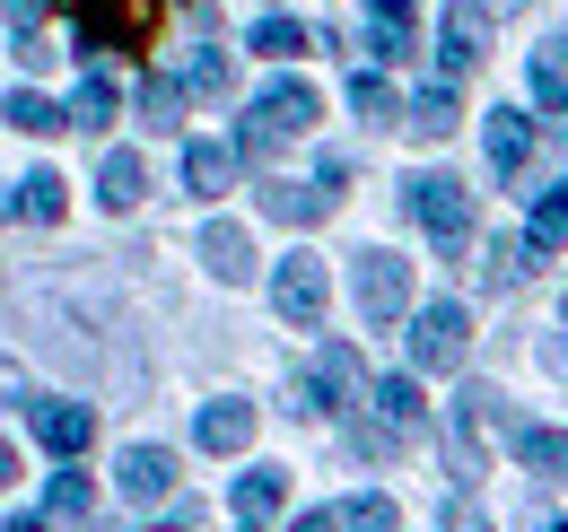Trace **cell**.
<instances>
[{
    "mask_svg": "<svg viewBox=\"0 0 568 532\" xmlns=\"http://www.w3.org/2000/svg\"><path fill=\"white\" fill-rule=\"evenodd\" d=\"M141 114L158 123V132H175V114H184V79H158V70H149V79H141Z\"/></svg>",
    "mask_w": 568,
    "mask_h": 532,
    "instance_id": "29",
    "label": "cell"
},
{
    "mask_svg": "<svg viewBox=\"0 0 568 532\" xmlns=\"http://www.w3.org/2000/svg\"><path fill=\"white\" fill-rule=\"evenodd\" d=\"M525 236H534L542 254H551V245H568V201L542 193V201H534V218H525Z\"/></svg>",
    "mask_w": 568,
    "mask_h": 532,
    "instance_id": "31",
    "label": "cell"
},
{
    "mask_svg": "<svg viewBox=\"0 0 568 532\" xmlns=\"http://www.w3.org/2000/svg\"><path fill=\"white\" fill-rule=\"evenodd\" d=\"M560 201H568V184H560Z\"/></svg>",
    "mask_w": 568,
    "mask_h": 532,
    "instance_id": "43",
    "label": "cell"
},
{
    "mask_svg": "<svg viewBox=\"0 0 568 532\" xmlns=\"http://www.w3.org/2000/svg\"><path fill=\"white\" fill-rule=\"evenodd\" d=\"M193 437H202V454H245L254 446V401H211Z\"/></svg>",
    "mask_w": 568,
    "mask_h": 532,
    "instance_id": "15",
    "label": "cell"
},
{
    "mask_svg": "<svg viewBox=\"0 0 568 532\" xmlns=\"http://www.w3.org/2000/svg\"><path fill=\"white\" fill-rule=\"evenodd\" d=\"M245 532H254V524H245Z\"/></svg>",
    "mask_w": 568,
    "mask_h": 532,
    "instance_id": "44",
    "label": "cell"
},
{
    "mask_svg": "<svg viewBox=\"0 0 568 532\" xmlns=\"http://www.w3.org/2000/svg\"><path fill=\"white\" fill-rule=\"evenodd\" d=\"M9 532H53V524L44 515H9Z\"/></svg>",
    "mask_w": 568,
    "mask_h": 532,
    "instance_id": "38",
    "label": "cell"
},
{
    "mask_svg": "<svg viewBox=\"0 0 568 532\" xmlns=\"http://www.w3.org/2000/svg\"><path fill=\"white\" fill-rule=\"evenodd\" d=\"M114 123V79L105 70H88L79 79V96H71V132H105Z\"/></svg>",
    "mask_w": 568,
    "mask_h": 532,
    "instance_id": "24",
    "label": "cell"
},
{
    "mask_svg": "<svg viewBox=\"0 0 568 532\" xmlns=\"http://www.w3.org/2000/svg\"><path fill=\"white\" fill-rule=\"evenodd\" d=\"M288 532H342V515H324V507H315V515H297Z\"/></svg>",
    "mask_w": 568,
    "mask_h": 532,
    "instance_id": "36",
    "label": "cell"
},
{
    "mask_svg": "<svg viewBox=\"0 0 568 532\" xmlns=\"http://www.w3.org/2000/svg\"><path fill=\"white\" fill-rule=\"evenodd\" d=\"M202 263H211V279H227V288L254 279V236H245L236 218H211V227H202Z\"/></svg>",
    "mask_w": 568,
    "mask_h": 532,
    "instance_id": "12",
    "label": "cell"
},
{
    "mask_svg": "<svg viewBox=\"0 0 568 532\" xmlns=\"http://www.w3.org/2000/svg\"><path fill=\"white\" fill-rule=\"evenodd\" d=\"M342 532H403V507H394V498H351V507H342Z\"/></svg>",
    "mask_w": 568,
    "mask_h": 532,
    "instance_id": "30",
    "label": "cell"
},
{
    "mask_svg": "<svg viewBox=\"0 0 568 532\" xmlns=\"http://www.w3.org/2000/svg\"><path fill=\"white\" fill-rule=\"evenodd\" d=\"M18 209H27L36 227H62V209H71V184H62L53 166H36V175L18 184Z\"/></svg>",
    "mask_w": 568,
    "mask_h": 532,
    "instance_id": "20",
    "label": "cell"
},
{
    "mask_svg": "<svg viewBox=\"0 0 568 532\" xmlns=\"http://www.w3.org/2000/svg\"><path fill=\"white\" fill-rule=\"evenodd\" d=\"M272 306H281L297 332H315V324H324V306H333V279H324V263H315V254H288L281 279H272Z\"/></svg>",
    "mask_w": 568,
    "mask_h": 532,
    "instance_id": "7",
    "label": "cell"
},
{
    "mask_svg": "<svg viewBox=\"0 0 568 532\" xmlns=\"http://www.w3.org/2000/svg\"><path fill=\"white\" fill-rule=\"evenodd\" d=\"M158 9L166 0H71L79 53H141L149 35H158Z\"/></svg>",
    "mask_w": 568,
    "mask_h": 532,
    "instance_id": "2",
    "label": "cell"
},
{
    "mask_svg": "<svg viewBox=\"0 0 568 532\" xmlns=\"http://www.w3.org/2000/svg\"><path fill=\"white\" fill-rule=\"evenodd\" d=\"M227 88V53H193V70H184V96H219Z\"/></svg>",
    "mask_w": 568,
    "mask_h": 532,
    "instance_id": "32",
    "label": "cell"
},
{
    "mask_svg": "<svg viewBox=\"0 0 568 532\" xmlns=\"http://www.w3.org/2000/svg\"><path fill=\"white\" fill-rule=\"evenodd\" d=\"M333 201H342V157L324 166V184H272V193H263V209H272L281 227H315Z\"/></svg>",
    "mask_w": 568,
    "mask_h": 532,
    "instance_id": "10",
    "label": "cell"
},
{
    "mask_svg": "<svg viewBox=\"0 0 568 532\" xmlns=\"http://www.w3.org/2000/svg\"><path fill=\"white\" fill-rule=\"evenodd\" d=\"M27 401V385H18V367H0V410H18Z\"/></svg>",
    "mask_w": 568,
    "mask_h": 532,
    "instance_id": "35",
    "label": "cell"
},
{
    "mask_svg": "<svg viewBox=\"0 0 568 532\" xmlns=\"http://www.w3.org/2000/svg\"><path fill=\"white\" fill-rule=\"evenodd\" d=\"M464 349H473V315H464L455 297H437V306H420V315H412V367L455 376V367H464Z\"/></svg>",
    "mask_w": 568,
    "mask_h": 532,
    "instance_id": "4",
    "label": "cell"
},
{
    "mask_svg": "<svg viewBox=\"0 0 568 532\" xmlns=\"http://www.w3.org/2000/svg\"><path fill=\"white\" fill-rule=\"evenodd\" d=\"M281 507H288V471H245L236 480V524H263Z\"/></svg>",
    "mask_w": 568,
    "mask_h": 532,
    "instance_id": "19",
    "label": "cell"
},
{
    "mask_svg": "<svg viewBox=\"0 0 568 532\" xmlns=\"http://www.w3.org/2000/svg\"><path fill=\"white\" fill-rule=\"evenodd\" d=\"M306 44H315V35H306L297 18H263V27H254V53H263V62H297Z\"/></svg>",
    "mask_w": 568,
    "mask_h": 532,
    "instance_id": "26",
    "label": "cell"
},
{
    "mask_svg": "<svg viewBox=\"0 0 568 532\" xmlns=\"http://www.w3.org/2000/svg\"><path fill=\"white\" fill-rule=\"evenodd\" d=\"M351 105L367 114V123H394V114H403V96H394L385 70H358V79H351Z\"/></svg>",
    "mask_w": 568,
    "mask_h": 532,
    "instance_id": "25",
    "label": "cell"
},
{
    "mask_svg": "<svg viewBox=\"0 0 568 532\" xmlns=\"http://www.w3.org/2000/svg\"><path fill=\"white\" fill-rule=\"evenodd\" d=\"M481 53H490V18H481V0H455L446 27H437V70L464 88V79L481 70Z\"/></svg>",
    "mask_w": 568,
    "mask_h": 532,
    "instance_id": "8",
    "label": "cell"
},
{
    "mask_svg": "<svg viewBox=\"0 0 568 532\" xmlns=\"http://www.w3.org/2000/svg\"><path fill=\"white\" fill-rule=\"evenodd\" d=\"M114 480H123V498H132V507H158V498L175 489V454H166V446H132Z\"/></svg>",
    "mask_w": 568,
    "mask_h": 532,
    "instance_id": "13",
    "label": "cell"
},
{
    "mask_svg": "<svg viewBox=\"0 0 568 532\" xmlns=\"http://www.w3.org/2000/svg\"><path fill=\"white\" fill-rule=\"evenodd\" d=\"M315 123H324L315 88H306V79H281V88H263V96L245 105V132H236V149H245V157H272V149H288V140H306Z\"/></svg>",
    "mask_w": 568,
    "mask_h": 532,
    "instance_id": "1",
    "label": "cell"
},
{
    "mask_svg": "<svg viewBox=\"0 0 568 532\" xmlns=\"http://www.w3.org/2000/svg\"><path fill=\"white\" fill-rule=\"evenodd\" d=\"M351 288H358V315H367V324H403V315H412V263H403V254H385V245H376V254H358Z\"/></svg>",
    "mask_w": 568,
    "mask_h": 532,
    "instance_id": "5",
    "label": "cell"
},
{
    "mask_svg": "<svg viewBox=\"0 0 568 532\" xmlns=\"http://www.w3.org/2000/svg\"><path fill=\"white\" fill-rule=\"evenodd\" d=\"M516 463H525V471H568V437H551V428H516Z\"/></svg>",
    "mask_w": 568,
    "mask_h": 532,
    "instance_id": "28",
    "label": "cell"
},
{
    "mask_svg": "<svg viewBox=\"0 0 568 532\" xmlns=\"http://www.w3.org/2000/svg\"><path fill=\"white\" fill-rule=\"evenodd\" d=\"M149 532H184V524H149Z\"/></svg>",
    "mask_w": 568,
    "mask_h": 532,
    "instance_id": "41",
    "label": "cell"
},
{
    "mask_svg": "<svg viewBox=\"0 0 568 532\" xmlns=\"http://www.w3.org/2000/svg\"><path fill=\"white\" fill-rule=\"evenodd\" d=\"M0 9H9V27H18V35H36V27H44V9H53V0H0Z\"/></svg>",
    "mask_w": 568,
    "mask_h": 532,
    "instance_id": "34",
    "label": "cell"
},
{
    "mask_svg": "<svg viewBox=\"0 0 568 532\" xmlns=\"http://www.w3.org/2000/svg\"><path fill=\"white\" fill-rule=\"evenodd\" d=\"M455 123H464V96H455V79H446V88H420V96L403 105V132H412V140H455Z\"/></svg>",
    "mask_w": 568,
    "mask_h": 532,
    "instance_id": "14",
    "label": "cell"
},
{
    "mask_svg": "<svg viewBox=\"0 0 568 532\" xmlns=\"http://www.w3.org/2000/svg\"><path fill=\"white\" fill-rule=\"evenodd\" d=\"M367 53L403 62V53H412V9H376V18H367Z\"/></svg>",
    "mask_w": 568,
    "mask_h": 532,
    "instance_id": "27",
    "label": "cell"
},
{
    "mask_svg": "<svg viewBox=\"0 0 568 532\" xmlns=\"http://www.w3.org/2000/svg\"><path fill=\"white\" fill-rule=\"evenodd\" d=\"M141 193H149L141 149H105V166H97V201H105V209H141Z\"/></svg>",
    "mask_w": 568,
    "mask_h": 532,
    "instance_id": "16",
    "label": "cell"
},
{
    "mask_svg": "<svg viewBox=\"0 0 568 532\" xmlns=\"http://www.w3.org/2000/svg\"><path fill=\"white\" fill-rule=\"evenodd\" d=\"M367 401L385 410V428H394V437H412V428L428 419V401H420V385H412V376H385V385H376Z\"/></svg>",
    "mask_w": 568,
    "mask_h": 532,
    "instance_id": "21",
    "label": "cell"
},
{
    "mask_svg": "<svg viewBox=\"0 0 568 532\" xmlns=\"http://www.w3.org/2000/svg\"><path fill=\"white\" fill-rule=\"evenodd\" d=\"M525 88H534V105H551V114L568 105V35H551V44L525 62Z\"/></svg>",
    "mask_w": 568,
    "mask_h": 532,
    "instance_id": "18",
    "label": "cell"
},
{
    "mask_svg": "<svg viewBox=\"0 0 568 532\" xmlns=\"http://www.w3.org/2000/svg\"><path fill=\"white\" fill-rule=\"evenodd\" d=\"M36 410V437L53 446V454H88L97 446V410L88 401H27Z\"/></svg>",
    "mask_w": 568,
    "mask_h": 532,
    "instance_id": "11",
    "label": "cell"
},
{
    "mask_svg": "<svg viewBox=\"0 0 568 532\" xmlns=\"http://www.w3.org/2000/svg\"><path fill=\"white\" fill-rule=\"evenodd\" d=\"M542 270V245L534 236H498L490 245V288H516V279H534Z\"/></svg>",
    "mask_w": 568,
    "mask_h": 532,
    "instance_id": "22",
    "label": "cell"
},
{
    "mask_svg": "<svg viewBox=\"0 0 568 532\" xmlns=\"http://www.w3.org/2000/svg\"><path fill=\"white\" fill-rule=\"evenodd\" d=\"M376 9H412V0H376Z\"/></svg>",
    "mask_w": 568,
    "mask_h": 532,
    "instance_id": "40",
    "label": "cell"
},
{
    "mask_svg": "<svg viewBox=\"0 0 568 532\" xmlns=\"http://www.w3.org/2000/svg\"><path fill=\"white\" fill-rule=\"evenodd\" d=\"M227 184H236V149H219V140H193V149H184V193L219 201Z\"/></svg>",
    "mask_w": 568,
    "mask_h": 532,
    "instance_id": "17",
    "label": "cell"
},
{
    "mask_svg": "<svg viewBox=\"0 0 568 532\" xmlns=\"http://www.w3.org/2000/svg\"><path fill=\"white\" fill-rule=\"evenodd\" d=\"M551 532H568V524H551Z\"/></svg>",
    "mask_w": 568,
    "mask_h": 532,
    "instance_id": "42",
    "label": "cell"
},
{
    "mask_svg": "<svg viewBox=\"0 0 568 532\" xmlns=\"http://www.w3.org/2000/svg\"><path fill=\"white\" fill-rule=\"evenodd\" d=\"M358 401H367L358 358L342 349V340H324V349H315V376H306V401H297V410H306V419H315V410H324V419H342V410H358Z\"/></svg>",
    "mask_w": 568,
    "mask_h": 532,
    "instance_id": "6",
    "label": "cell"
},
{
    "mask_svg": "<svg viewBox=\"0 0 568 532\" xmlns=\"http://www.w3.org/2000/svg\"><path fill=\"white\" fill-rule=\"evenodd\" d=\"M481 140H490V175H498V184H525V166H534V149H542L534 123H525L516 105H498L490 123H481Z\"/></svg>",
    "mask_w": 568,
    "mask_h": 532,
    "instance_id": "9",
    "label": "cell"
},
{
    "mask_svg": "<svg viewBox=\"0 0 568 532\" xmlns=\"http://www.w3.org/2000/svg\"><path fill=\"white\" fill-rule=\"evenodd\" d=\"M9 480H18V446H0V489H9Z\"/></svg>",
    "mask_w": 568,
    "mask_h": 532,
    "instance_id": "37",
    "label": "cell"
},
{
    "mask_svg": "<svg viewBox=\"0 0 568 532\" xmlns=\"http://www.w3.org/2000/svg\"><path fill=\"white\" fill-rule=\"evenodd\" d=\"M9 209H18V193H0V218H9Z\"/></svg>",
    "mask_w": 568,
    "mask_h": 532,
    "instance_id": "39",
    "label": "cell"
},
{
    "mask_svg": "<svg viewBox=\"0 0 568 532\" xmlns=\"http://www.w3.org/2000/svg\"><path fill=\"white\" fill-rule=\"evenodd\" d=\"M44 507H53V515H88V507H97V489H88V480H79V471H62V480H53V498H44Z\"/></svg>",
    "mask_w": 568,
    "mask_h": 532,
    "instance_id": "33",
    "label": "cell"
},
{
    "mask_svg": "<svg viewBox=\"0 0 568 532\" xmlns=\"http://www.w3.org/2000/svg\"><path fill=\"white\" fill-rule=\"evenodd\" d=\"M403 209L428 227L437 254H464V245H473V201H464L455 175H412V184H403Z\"/></svg>",
    "mask_w": 568,
    "mask_h": 532,
    "instance_id": "3",
    "label": "cell"
},
{
    "mask_svg": "<svg viewBox=\"0 0 568 532\" xmlns=\"http://www.w3.org/2000/svg\"><path fill=\"white\" fill-rule=\"evenodd\" d=\"M9 123H18L27 140H53V132H71V114H62L53 96H36V88H18V96H9Z\"/></svg>",
    "mask_w": 568,
    "mask_h": 532,
    "instance_id": "23",
    "label": "cell"
}]
</instances>
